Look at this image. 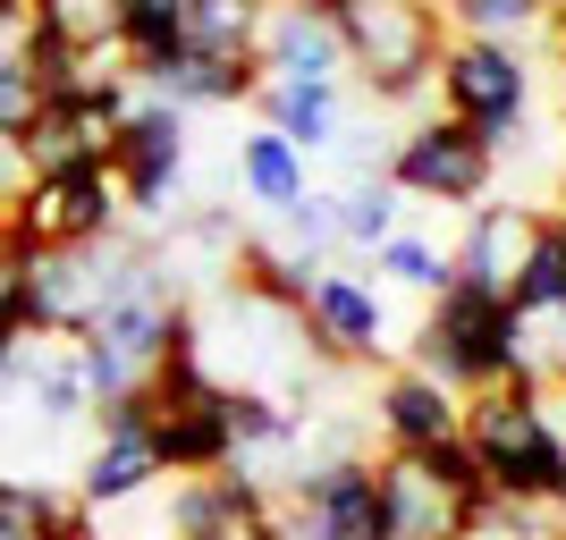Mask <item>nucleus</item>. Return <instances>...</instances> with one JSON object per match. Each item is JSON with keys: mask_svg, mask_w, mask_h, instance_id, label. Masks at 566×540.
I'll use <instances>...</instances> for the list:
<instances>
[{"mask_svg": "<svg viewBox=\"0 0 566 540\" xmlns=\"http://www.w3.org/2000/svg\"><path fill=\"white\" fill-rule=\"evenodd\" d=\"M457 431H465V447L482 456V473H491V498H533V507L558 498V481H566V431H558L549 389L533 372L499 380V389H473Z\"/></svg>", "mask_w": 566, "mask_h": 540, "instance_id": "nucleus-1", "label": "nucleus"}, {"mask_svg": "<svg viewBox=\"0 0 566 540\" xmlns=\"http://www.w3.org/2000/svg\"><path fill=\"white\" fill-rule=\"evenodd\" d=\"M406 363L431 372L440 389H457V398L499 389V380L533 372V363H524V313L507 305V296H482V287H440L423 329H415V347H406Z\"/></svg>", "mask_w": 566, "mask_h": 540, "instance_id": "nucleus-2", "label": "nucleus"}, {"mask_svg": "<svg viewBox=\"0 0 566 540\" xmlns=\"http://www.w3.org/2000/svg\"><path fill=\"white\" fill-rule=\"evenodd\" d=\"M338 25V51H347L364 102L380 110H406V102L431 94V60H440V9L431 0H322Z\"/></svg>", "mask_w": 566, "mask_h": 540, "instance_id": "nucleus-3", "label": "nucleus"}, {"mask_svg": "<svg viewBox=\"0 0 566 540\" xmlns=\"http://www.w3.org/2000/svg\"><path fill=\"white\" fill-rule=\"evenodd\" d=\"M111 229H127L111 161L34 169V178L0 203V245H18V254H76V245H102Z\"/></svg>", "mask_w": 566, "mask_h": 540, "instance_id": "nucleus-4", "label": "nucleus"}, {"mask_svg": "<svg viewBox=\"0 0 566 540\" xmlns=\"http://www.w3.org/2000/svg\"><path fill=\"white\" fill-rule=\"evenodd\" d=\"M431 94H440V118L473 127V136L507 152L524 136V110H533V68H524L516 43H482V34H449L440 60H431Z\"/></svg>", "mask_w": 566, "mask_h": 540, "instance_id": "nucleus-5", "label": "nucleus"}, {"mask_svg": "<svg viewBox=\"0 0 566 540\" xmlns=\"http://www.w3.org/2000/svg\"><path fill=\"white\" fill-rule=\"evenodd\" d=\"M406 203H449V212H482L499 187V152L457 118H423L415 136L389 144V169H380Z\"/></svg>", "mask_w": 566, "mask_h": 540, "instance_id": "nucleus-6", "label": "nucleus"}, {"mask_svg": "<svg viewBox=\"0 0 566 540\" xmlns=\"http://www.w3.org/2000/svg\"><path fill=\"white\" fill-rule=\"evenodd\" d=\"M178 169H187V110L136 94V110L118 118V136H111L118 203H127L144 229H161V220L178 212Z\"/></svg>", "mask_w": 566, "mask_h": 540, "instance_id": "nucleus-7", "label": "nucleus"}, {"mask_svg": "<svg viewBox=\"0 0 566 540\" xmlns=\"http://www.w3.org/2000/svg\"><path fill=\"white\" fill-rule=\"evenodd\" d=\"M169 540H280V490L245 465L195 473L169 490Z\"/></svg>", "mask_w": 566, "mask_h": 540, "instance_id": "nucleus-8", "label": "nucleus"}, {"mask_svg": "<svg viewBox=\"0 0 566 540\" xmlns=\"http://www.w3.org/2000/svg\"><path fill=\"white\" fill-rule=\"evenodd\" d=\"M296 321H305V338H313L322 363H373V354L389 347V305H380V287L355 279V271H331V262L305 279Z\"/></svg>", "mask_w": 566, "mask_h": 540, "instance_id": "nucleus-9", "label": "nucleus"}, {"mask_svg": "<svg viewBox=\"0 0 566 540\" xmlns=\"http://www.w3.org/2000/svg\"><path fill=\"white\" fill-rule=\"evenodd\" d=\"M254 60H262L271 85H338V76H347L338 25H331V9H313V0H271V9H262Z\"/></svg>", "mask_w": 566, "mask_h": 540, "instance_id": "nucleus-10", "label": "nucleus"}, {"mask_svg": "<svg viewBox=\"0 0 566 540\" xmlns=\"http://www.w3.org/2000/svg\"><path fill=\"white\" fill-rule=\"evenodd\" d=\"M542 203H482V212H465V236L449 245L457 262V287H482V296H507L524 271V254H533V236H542Z\"/></svg>", "mask_w": 566, "mask_h": 540, "instance_id": "nucleus-11", "label": "nucleus"}, {"mask_svg": "<svg viewBox=\"0 0 566 540\" xmlns=\"http://www.w3.org/2000/svg\"><path fill=\"white\" fill-rule=\"evenodd\" d=\"M373 423H380V440H389V456H423V447L457 440L465 398H457V389H440L431 372H415V363H398V372L373 389Z\"/></svg>", "mask_w": 566, "mask_h": 540, "instance_id": "nucleus-12", "label": "nucleus"}, {"mask_svg": "<svg viewBox=\"0 0 566 540\" xmlns=\"http://www.w3.org/2000/svg\"><path fill=\"white\" fill-rule=\"evenodd\" d=\"M136 94L169 102V110H229V102H254L262 94V60H203V51H169V60H144Z\"/></svg>", "mask_w": 566, "mask_h": 540, "instance_id": "nucleus-13", "label": "nucleus"}, {"mask_svg": "<svg viewBox=\"0 0 566 540\" xmlns=\"http://www.w3.org/2000/svg\"><path fill=\"white\" fill-rule=\"evenodd\" d=\"M465 516L473 507L449 481H431L423 456H380V523H389V540H457Z\"/></svg>", "mask_w": 566, "mask_h": 540, "instance_id": "nucleus-14", "label": "nucleus"}, {"mask_svg": "<svg viewBox=\"0 0 566 540\" xmlns=\"http://www.w3.org/2000/svg\"><path fill=\"white\" fill-rule=\"evenodd\" d=\"M161 481V456H153V431H94V447L76 456V498L85 507H136Z\"/></svg>", "mask_w": 566, "mask_h": 540, "instance_id": "nucleus-15", "label": "nucleus"}, {"mask_svg": "<svg viewBox=\"0 0 566 540\" xmlns=\"http://www.w3.org/2000/svg\"><path fill=\"white\" fill-rule=\"evenodd\" d=\"M153 456H161V473H178V481H195V473H220V465H229L237 440H229L220 380H212L195 405H169V414H153Z\"/></svg>", "mask_w": 566, "mask_h": 540, "instance_id": "nucleus-16", "label": "nucleus"}, {"mask_svg": "<svg viewBox=\"0 0 566 540\" xmlns=\"http://www.w3.org/2000/svg\"><path fill=\"white\" fill-rule=\"evenodd\" d=\"M254 110H262V127L287 136L296 152H331V144L347 136V127H338V85H271V76H262Z\"/></svg>", "mask_w": 566, "mask_h": 540, "instance_id": "nucleus-17", "label": "nucleus"}, {"mask_svg": "<svg viewBox=\"0 0 566 540\" xmlns=\"http://www.w3.org/2000/svg\"><path fill=\"white\" fill-rule=\"evenodd\" d=\"M237 187L254 194L262 212H280V203L305 194V152H296L287 136H271V127H254V136L237 144Z\"/></svg>", "mask_w": 566, "mask_h": 540, "instance_id": "nucleus-18", "label": "nucleus"}, {"mask_svg": "<svg viewBox=\"0 0 566 540\" xmlns=\"http://www.w3.org/2000/svg\"><path fill=\"white\" fill-rule=\"evenodd\" d=\"M271 0H187V51L203 60H254Z\"/></svg>", "mask_w": 566, "mask_h": 540, "instance_id": "nucleus-19", "label": "nucleus"}, {"mask_svg": "<svg viewBox=\"0 0 566 540\" xmlns=\"http://www.w3.org/2000/svg\"><path fill=\"white\" fill-rule=\"evenodd\" d=\"M507 305H516L524 321H566V229H558V220H542V236H533L516 287H507Z\"/></svg>", "mask_w": 566, "mask_h": 540, "instance_id": "nucleus-20", "label": "nucleus"}, {"mask_svg": "<svg viewBox=\"0 0 566 540\" xmlns=\"http://www.w3.org/2000/svg\"><path fill=\"white\" fill-rule=\"evenodd\" d=\"M398 229H406V194L389 178H347L338 187V245L373 254L380 236H398Z\"/></svg>", "mask_w": 566, "mask_h": 540, "instance_id": "nucleus-21", "label": "nucleus"}, {"mask_svg": "<svg viewBox=\"0 0 566 540\" xmlns=\"http://www.w3.org/2000/svg\"><path fill=\"white\" fill-rule=\"evenodd\" d=\"M373 271H380L389 287H415V296H440V287H457L449 245H431V236H415V229L380 236V245H373Z\"/></svg>", "mask_w": 566, "mask_h": 540, "instance_id": "nucleus-22", "label": "nucleus"}, {"mask_svg": "<svg viewBox=\"0 0 566 540\" xmlns=\"http://www.w3.org/2000/svg\"><path fill=\"white\" fill-rule=\"evenodd\" d=\"M34 34L69 51H127L118 43V0H34Z\"/></svg>", "mask_w": 566, "mask_h": 540, "instance_id": "nucleus-23", "label": "nucleus"}, {"mask_svg": "<svg viewBox=\"0 0 566 540\" xmlns=\"http://www.w3.org/2000/svg\"><path fill=\"white\" fill-rule=\"evenodd\" d=\"M449 34H482V43H524L542 25V0H440Z\"/></svg>", "mask_w": 566, "mask_h": 540, "instance_id": "nucleus-24", "label": "nucleus"}, {"mask_svg": "<svg viewBox=\"0 0 566 540\" xmlns=\"http://www.w3.org/2000/svg\"><path fill=\"white\" fill-rule=\"evenodd\" d=\"M457 540H566V523L558 507H533V498H482Z\"/></svg>", "mask_w": 566, "mask_h": 540, "instance_id": "nucleus-25", "label": "nucleus"}, {"mask_svg": "<svg viewBox=\"0 0 566 540\" xmlns=\"http://www.w3.org/2000/svg\"><path fill=\"white\" fill-rule=\"evenodd\" d=\"M280 229H287V254L296 262H331L338 245V194H296V203H280Z\"/></svg>", "mask_w": 566, "mask_h": 540, "instance_id": "nucleus-26", "label": "nucleus"}, {"mask_svg": "<svg viewBox=\"0 0 566 540\" xmlns=\"http://www.w3.org/2000/svg\"><path fill=\"white\" fill-rule=\"evenodd\" d=\"M423 473H431V481H449L465 507H482V498H491V473H482V456L465 447V431H457V440H440V447H423Z\"/></svg>", "mask_w": 566, "mask_h": 540, "instance_id": "nucleus-27", "label": "nucleus"}, {"mask_svg": "<svg viewBox=\"0 0 566 540\" xmlns=\"http://www.w3.org/2000/svg\"><path fill=\"white\" fill-rule=\"evenodd\" d=\"M34 110H43L34 68H25V60H0V144H18L25 127H34Z\"/></svg>", "mask_w": 566, "mask_h": 540, "instance_id": "nucleus-28", "label": "nucleus"}, {"mask_svg": "<svg viewBox=\"0 0 566 540\" xmlns=\"http://www.w3.org/2000/svg\"><path fill=\"white\" fill-rule=\"evenodd\" d=\"M533 34H549V60H558V68H566V0H549V9H542V25H533Z\"/></svg>", "mask_w": 566, "mask_h": 540, "instance_id": "nucleus-29", "label": "nucleus"}, {"mask_svg": "<svg viewBox=\"0 0 566 540\" xmlns=\"http://www.w3.org/2000/svg\"><path fill=\"white\" fill-rule=\"evenodd\" d=\"M25 187V161H18V144H0V203Z\"/></svg>", "mask_w": 566, "mask_h": 540, "instance_id": "nucleus-30", "label": "nucleus"}, {"mask_svg": "<svg viewBox=\"0 0 566 540\" xmlns=\"http://www.w3.org/2000/svg\"><path fill=\"white\" fill-rule=\"evenodd\" d=\"M549 507H558V523H566V481H558V498H549Z\"/></svg>", "mask_w": 566, "mask_h": 540, "instance_id": "nucleus-31", "label": "nucleus"}, {"mask_svg": "<svg viewBox=\"0 0 566 540\" xmlns=\"http://www.w3.org/2000/svg\"><path fill=\"white\" fill-rule=\"evenodd\" d=\"M549 220H558V229H566V203H558V212H549Z\"/></svg>", "mask_w": 566, "mask_h": 540, "instance_id": "nucleus-32", "label": "nucleus"}, {"mask_svg": "<svg viewBox=\"0 0 566 540\" xmlns=\"http://www.w3.org/2000/svg\"><path fill=\"white\" fill-rule=\"evenodd\" d=\"M542 9H549V0H542Z\"/></svg>", "mask_w": 566, "mask_h": 540, "instance_id": "nucleus-33", "label": "nucleus"}]
</instances>
